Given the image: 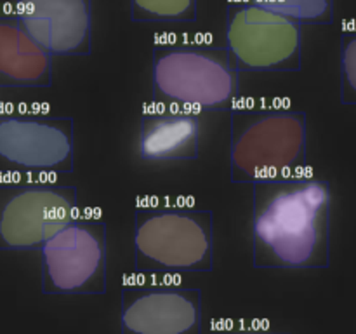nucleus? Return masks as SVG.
Listing matches in <instances>:
<instances>
[{"label":"nucleus","instance_id":"6e6552de","mask_svg":"<svg viewBox=\"0 0 356 334\" xmlns=\"http://www.w3.org/2000/svg\"><path fill=\"white\" fill-rule=\"evenodd\" d=\"M75 143L70 117L0 113V174L54 176L73 170Z\"/></svg>","mask_w":356,"mask_h":334},{"label":"nucleus","instance_id":"f257e3e1","mask_svg":"<svg viewBox=\"0 0 356 334\" xmlns=\"http://www.w3.org/2000/svg\"><path fill=\"white\" fill-rule=\"evenodd\" d=\"M252 184L254 267L329 268L332 209L329 181L298 173Z\"/></svg>","mask_w":356,"mask_h":334},{"label":"nucleus","instance_id":"39448f33","mask_svg":"<svg viewBox=\"0 0 356 334\" xmlns=\"http://www.w3.org/2000/svg\"><path fill=\"white\" fill-rule=\"evenodd\" d=\"M45 294H103L106 291V223L76 214L40 247Z\"/></svg>","mask_w":356,"mask_h":334},{"label":"nucleus","instance_id":"9b49d317","mask_svg":"<svg viewBox=\"0 0 356 334\" xmlns=\"http://www.w3.org/2000/svg\"><path fill=\"white\" fill-rule=\"evenodd\" d=\"M200 118L195 111L163 106L141 118L139 153L148 162L193 160L198 157Z\"/></svg>","mask_w":356,"mask_h":334},{"label":"nucleus","instance_id":"f03ea898","mask_svg":"<svg viewBox=\"0 0 356 334\" xmlns=\"http://www.w3.org/2000/svg\"><path fill=\"white\" fill-rule=\"evenodd\" d=\"M306 113L284 106L232 110L229 177L256 183L305 173L308 167Z\"/></svg>","mask_w":356,"mask_h":334},{"label":"nucleus","instance_id":"4468645a","mask_svg":"<svg viewBox=\"0 0 356 334\" xmlns=\"http://www.w3.org/2000/svg\"><path fill=\"white\" fill-rule=\"evenodd\" d=\"M287 19L302 24H329L334 21V0H249Z\"/></svg>","mask_w":356,"mask_h":334},{"label":"nucleus","instance_id":"ddd939ff","mask_svg":"<svg viewBox=\"0 0 356 334\" xmlns=\"http://www.w3.org/2000/svg\"><path fill=\"white\" fill-rule=\"evenodd\" d=\"M197 13L198 0H131V17L139 23H188Z\"/></svg>","mask_w":356,"mask_h":334},{"label":"nucleus","instance_id":"20e7f679","mask_svg":"<svg viewBox=\"0 0 356 334\" xmlns=\"http://www.w3.org/2000/svg\"><path fill=\"white\" fill-rule=\"evenodd\" d=\"M212 212L191 205H146L134 216V264L143 275L211 271Z\"/></svg>","mask_w":356,"mask_h":334},{"label":"nucleus","instance_id":"1a4fd4ad","mask_svg":"<svg viewBox=\"0 0 356 334\" xmlns=\"http://www.w3.org/2000/svg\"><path fill=\"white\" fill-rule=\"evenodd\" d=\"M122 334H202L200 289L129 280L122 287Z\"/></svg>","mask_w":356,"mask_h":334},{"label":"nucleus","instance_id":"dca6fc26","mask_svg":"<svg viewBox=\"0 0 356 334\" xmlns=\"http://www.w3.org/2000/svg\"><path fill=\"white\" fill-rule=\"evenodd\" d=\"M211 334H287V333H275V331L266 329V327L256 326H243V324H222V326H214Z\"/></svg>","mask_w":356,"mask_h":334},{"label":"nucleus","instance_id":"f8f14e48","mask_svg":"<svg viewBox=\"0 0 356 334\" xmlns=\"http://www.w3.org/2000/svg\"><path fill=\"white\" fill-rule=\"evenodd\" d=\"M51 59L16 14H0V87H49Z\"/></svg>","mask_w":356,"mask_h":334},{"label":"nucleus","instance_id":"0eeeda50","mask_svg":"<svg viewBox=\"0 0 356 334\" xmlns=\"http://www.w3.org/2000/svg\"><path fill=\"white\" fill-rule=\"evenodd\" d=\"M226 49L238 72H298L301 26L249 0H236L226 9Z\"/></svg>","mask_w":356,"mask_h":334},{"label":"nucleus","instance_id":"423d86ee","mask_svg":"<svg viewBox=\"0 0 356 334\" xmlns=\"http://www.w3.org/2000/svg\"><path fill=\"white\" fill-rule=\"evenodd\" d=\"M76 214L75 186L42 181L0 183V249L40 250Z\"/></svg>","mask_w":356,"mask_h":334},{"label":"nucleus","instance_id":"2eb2a0df","mask_svg":"<svg viewBox=\"0 0 356 334\" xmlns=\"http://www.w3.org/2000/svg\"><path fill=\"white\" fill-rule=\"evenodd\" d=\"M341 101L356 104V30L341 35Z\"/></svg>","mask_w":356,"mask_h":334},{"label":"nucleus","instance_id":"7ed1b4c3","mask_svg":"<svg viewBox=\"0 0 356 334\" xmlns=\"http://www.w3.org/2000/svg\"><path fill=\"white\" fill-rule=\"evenodd\" d=\"M238 70L226 47L165 44L153 49V100L190 111L233 110Z\"/></svg>","mask_w":356,"mask_h":334},{"label":"nucleus","instance_id":"9d476101","mask_svg":"<svg viewBox=\"0 0 356 334\" xmlns=\"http://www.w3.org/2000/svg\"><path fill=\"white\" fill-rule=\"evenodd\" d=\"M16 16L49 56H87L92 0H16Z\"/></svg>","mask_w":356,"mask_h":334}]
</instances>
